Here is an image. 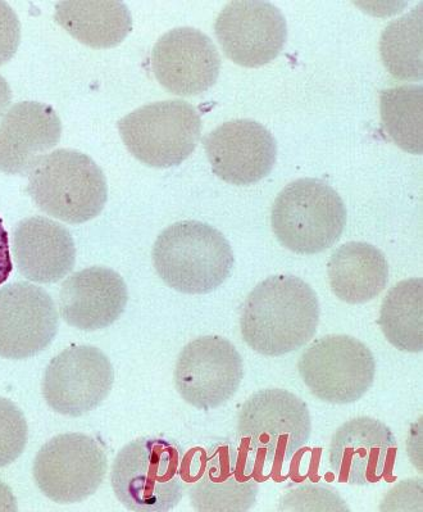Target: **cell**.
Here are the masks:
<instances>
[{
  "label": "cell",
  "mask_w": 423,
  "mask_h": 512,
  "mask_svg": "<svg viewBox=\"0 0 423 512\" xmlns=\"http://www.w3.org/2000/svg\"><path fill=\"white\" fill-rule=\"evenodd\" d=\"M13 258L24 278L53 284L74 269L76 247L70 231L47 217L22 220L13 233Z\"/></svg>",
  "instance_id": "cell-20"
},
{
  "label": "cell",
  "mask_w": 423,
  "mask_h": 512,
  "mask_svg": "<svg viewBox=\"0 0 423 512\" xmlns=\"http://www.w3.org/2000/svg\"><path fill=\"white\" fill-rule=\"evenodd\" d=\"M320 324V302L311 285L294 275L270 276L241 307L244 342L259 355L284 356L306 346Z\"/></svg>",
  "instance_id": "cell-1"
},
{
  "label": "cell",
  "mask_w": 423,
  "mask_h": 512,
  "mask_svg": "<svg viewBox=\"0 0 423 512\" xmlns=\"http://www.w3.org/2000/svg\"><path fill=\"white\" fill-rule=\"evenodd\" d=\"M380 328L399 351H423V280H403L390 289L382 302Z\"/></svg>",
  "instance_id": "cell-23"
},
{
  "label": "cell",
  "mask_w": 423,
  "mask_h": 512,
  "mask_svg": "<svg viewBox=\"0 0 423 512\" xmlns=\"http://www.w3.org/2000/svg\"><path fill=\"white\" fill-rule=\"evenodd\" d=\"M13 270L7 230L0 219V285L7 282Z\"/></svg>",
  "instance_id": "cell-29"
},
{
  "label": "cell",
  "mask_w": 423,
  "mask_h": 512,
  "mask_svg": "<svg viewBox=\"0 0 423 512\" xmlns=\"http://www.w3.org/2000/svg\"><path fill=\"white\" fill-rule=\"evenodd\" d=\"M243 378V357L233 343L217 335L186 344L176 362L177 392L199 410L224 405L238 392Z\"/></svg>",
  "instance_id": "cell-10"
},
{
  "label": "cell",
  "mask_w": 423,
  "mask_h": 512,
  "mask_svg": "<svg viewBox=\"0 0 423 512\" xmlns=\"http://www.w3.org/2000/svg\"><path fill=\"white\" fill-rule=\"evenodd\" d=\"M20 42V21L6 2H0V66L15 57Z\"/></svg>",
  "instance_id": "cell-28"
},
{
  "label": "cell",
  "mask_w": 423,
  "mask_h": 512,
  "mask_svg": "<svg viewBox=\"0 0 423 512\" xmlns=\"http://www.w3.org/2000/svg\"><path fill=\"white\" fill-rule=\"evenodd\" d=\"M61 120L48 104H15L0 124V171L29 175L61 140Z\"/></svg>",
  "instance_id": "cell-19"
},
{
  "label": "cell",
  "mask_w": 423,
  "mask_h": 512,
  "mask_svg": "<svg viewBox=\"0 0 423 512\" xmlns=\"http://www.w3.org/2000/svg\"><path fill=\"white\" fill-rule=\"evenodd\" d=\"M397 452L388 425L361 416L347 421L331 438L329 464L339 483L367 487L379 483Z\"/></svg>",
  "instance_id": "cell-16"
},
{
  "label": "cell",
  "mask_w": 423,
  "mask_h": 512,
  "mask_svg": "<svg viewBox=\"0 0 423 512\" xmlns=\"http://www.w3.org/2000/svg\"><path fill=\"white\" fill-rule=\"evenodd\" d=\"M332 293L349 305L375 299L389 282V264L379 248L349 242L335 249L327 264Z\"/></svg>",
  "instance_id": "cell-21"
},
{
  "label": "cell",
  "mask_w": 423,
  "mask_h": 512,
  "mask_svg": "<svg viewBox=\"0 0 423 512\" xmlns=\"http://www.w3.org/2000/svg\"><path fill=\"white\" fill-rule=\"evenodd\" d=\"M27 438L29 428L24 412L15 403L0 397V469L22 455Z\"/></svg>",
  "instance_id": "cell-26"
},
{
  "label": "cell",
  "mask_w": 423,
  "mask_h": 512,
  "mask_svg": "<svg viewBox=\"0 0 423 512\" xmlns=\"http://www.w3.org/2000/svg\"><path fill=\"white\" fill-rule=\"evenodd\" d=\"M308 407L285 389H263L241 406L238 437L267 464L288 462L311 439Z\"/></svg>",
  "instance_id": "cell-7"
},
{
  "label": "cell",
  "mask_w": 423,
  "mask_h": 512,
  "mask_svg": "<svg viewBox=\"0 0 423 512\" xmlns=\"http://www.w3.org/2000/svg\"><path fill=\"white\" fill-rule=\"evenodd\" d=\"M422 7L391 21L382 31L381 60L398 80H422Z\"/></svg>",
  "instance_id": "cell-24"
},
{
  "label": "cell",
  "mask_w": 423,
  "mask_h": 512,
  "mask_svg": "<svg viewBox=\"0 0 423 512\" xmlns=\"http://www.w3.org/2000/svg\"><path fill=\"white\" fill-rule=\"evenodd\" d=\"M111 483L118 501L127 510L175 509L185 492L183 448L171 439H136L118 452Z\"/></svg>",
  "instance_id": "cell-3"
},
{
  "label": "cell",
  "mask_w": 423,
  "mask_h": 512,
  "mask_svg": "<svg viewBox=\"0 0 423 512\" xmlns=\"http://www.w3.org/2000/svg\"><path fill=\"white\" fill-rule=\"evenodd\" d=\"M259 484L254 461L230 442L209 450L202 477L191 486V506L206 512H245L256 505Z\"/></svg>",
  "instance_id": "cell-17"
},
{
  "label": "cell",
  "mask_w": 423,
  "mask_h": 512,
  "mask_svg": "<svg viewBox=\"0 0 423 512\" xmlns=\"http://www.w3.org/2000/svg\"><path fill=\"white\" fill-rule=\"evenodd\" d=\"M118 131L130 153L144 165L179 166L197 148L202 120L190 103H150L118 121Z\"/></svg>",
  "instance_id": "cell-6"
},
{
  "label": "cell",
  "mask_w": 423,
  "mask_h": 512,
  "mask_svg": "<svg viewBox=\"0 0 423 512\" xmlns=\"http://www.w3.org/2000/svg\"><path fill=\"white\" fill-rule=\"evenodd\" d=\"M108 469L106 452L92 437L67 433L50 439L34 461V478L44 496L76 504L93 496Z\"/></svg>",
  "instance_id": "cell-9"
},
{
  "label": "cell",
  "mask_w": 423,
  "mask_h": 512,
  "mask_svg": "<svg viewBox=\"0 0 423 512\" xmlns=\"http://www.w3.org/2000/svg\"><path fill=\"white\" fill-rule=\"evenodd\" d=\"M159 84L180 97H194L216 84L221 57L215 43L194 27H177L161 36L152 52Z\"/></svg>",
  "instance_id": "cell-14"
},
{
  "label": "cell",
  "mask_w": 423,
  "mask_h": 512,
  "mask_svg": "<svg viewBox=\"0 0 423 512\" xmlns=\"http://www.w3.org/2000/svg\"><path fill=\"white\" fill-rule=\"evenodd\" d=\"M59 26L94 49L117 47L133 30V17L121 2H62L54 16Z\"/></svg>",
  "instance_id": "cell-22"
},
{
  "label": "cell",
  "mask_w": 423,
  "mask_h": 512,
  "mask_svg": "<svg viewBox=\"0 0 423 512\" xmlns=\"http://www.w3.org/2000/svg\"><path fill=\"white\" fill-rule=\"evenodd\" d=\"M27 193L45 214L67 224L93 220L108 199L102 169L74 149H58L36 163L29 174Z\"/></svg>",
  "instance_id": "cell-4"
},
{
  "label": "cell",
  "mask_w": 423,
  "mask_h": 512,
  "mask_svg": "<svg viewBox=\"0 0 423 512\" xmlns=\"http://www.w3.org/2000/svg\"><path fill=\"white\" fill-rule=\"evenodd\" d=\"M129 292L124 278L107 267L77 271L63 283L59 311L70 326L97 332L116 323L124 314Z\"/></svg>",
  "instance_id": "cell-18"
},
{
  "label": "cell",
  "mask_w": 423,
  "mask_h": 512,
  "mask_svg": "<svg viewBox=\"0 0 423 512\" xmlns=\"http://www.w3.org/2000/svg\"><path fill=\"white\" fill-rule=\"evenodd\" d=\"M12 101L11 88L4 77L0 76V119L6 116L9 104Z\"/></svg>",
  "instance_id": "cell-31"
},
{
  "label": "cell",
  "mask_w": 423,
  "mask_h": 512,
  "mask_svg": "<svg viewBox=\"0 0 423 512\" xmlns=\"http://www.w3.org/2000/svg\"><path fill=\"white\" fill-rule=\"evenodd\" d=\"M422 85H400L382 90L380 108L386 133L403 151L422 154Z\"/></svg>",
  "instance_id": "cell-25"
},
{
  "label": "cell",
  "mask_w": 423,
  "mask_h": 512,
  "mask_svg": "<svg viewBox=\"0 0 423 512\" xmlns=\"http://www.w3.org/2000/svg\"><path fill=\"white\" fill-rule=\"evenodd\" d=\"M59 328L57 307L43 288L13 283L0 289V357L25 360L53 342Z\"/></svg>",
  "instance_id": "cell-13"
},
{
  "label": "cell",
  "mask_w": 423,
  "mask_h": 512,
  "mask_svg": "<svg viewBox=\"0 0 423 512\" xmlns=\"http://www.w3.org/2000/svg\"><path fill=\"white\" fill-rule=\"evenodd\" d=\"M298 370L318 400L349 405L361 400L374 384L376 361L359 339L332 334L317 339L304 351Z\"/></svg>",
  "instance_id": "cell-8"
},
{
  "label": "cell",
  "mask_w": 423,
  "mask_h": 512,
  "mask_svg": "<svg viewBox=\"0 0 423 512\" xmlns=\"http://www.w3.org/2000/svg\"><path fill=\"white\" fill-rule=\"evenodd\" d=\"M113 382L115 371L102 351L93 346H74L49 362L43 394L50 409L79 418L102 405Z\"/></svg>",
  "instance_id": "cell-11"
},
{
  "label": "cell",
  "mask_w": 423,
  "mask_h": 512,
  "mask_svg": "<svg viewBox=\"0 0 423 512\" xmlns=\"http://www.w3.org/2000/svg\"><path fill=\"white\" fill-rule=\"evenodd\" d=\"M213 174L226 183L250 185L270 175L276 162L274 135L259 122H225L203 139Z\"/></svg>",
  "instance_id": "cell-15"
},
{
  "label": "cell",
  "mask_w": 423,
  "mask_h": 512,
  "mask_svg": "<svg viewBox=\"0 0 423 512\" xmlns=\"http://www.w3.org/2000/svg\"><path fill=\"white\" fill-rule=\"evenodd\" d=\"M280 511H349L335 489L317 484H303L282 496Z\"/></svg>",
  "instance_id": "cell-27"
},
{
  "label": "cell",
  "mask_w": 423,
  "mask_h": 512,
  "mask_svg": "<svg viewBox=\"0 0 423 512\" xmlns=\"http://www.w3.org/2000/svg\"><path fill=\"white\" fill-rule=\"evenodd\" d=\"M215 33L229 60L244 67L267 65L279 56L288 26L279 8L265 0H235L215 22Z\"/></svg>",
  "instance_id": "cell-12"
},
{
  "label": "cell",
  "mask_w": 423,
  "mask_h": 512,
  "mask_svg": "<svg viewBox=\"0 0 423 512\" xmlns=\"http://www.w3.org/2000/svg\"><path fill=\"white\" fill-rule=\"evenodd\" d=\"M277 240L298 255H316L339 242L347 207L324 180L299 179L286 185L271 212Z\"/></svg>",
  "instance_id": "cell-5"
},
{
  "label": "cell",
  "mask_w": 423,
  "mask_h": 512,
  "mask_svg": "<svg viewBox=\"0 0 423 512\" xmlns=\"http://www.w3.org/2000/svg\"><path fill=\"white\" fill-rule=\"evenodd\" d=\"M153 264L159 278L185 294L216 291L233 273L235 257L225 235L200 221H179L158 235Z\"/></svg>",
  "instance_id": "cell-2"
},
{
  "label": "cell",
  "mask_w": 423,
  "mask_h": 512,
  "mask_svg": "<svg viewBox=\"0 0 423 512\" xmlns=\"http://www.w3.org/2000/svg\"><path fill=\"white\" fill-rule=\"evenodd\" d=\"M0 511H17V501L11 488L0 482Z\"/></svg>",
  "instance_id": "cell-30"
}]
</instances>
